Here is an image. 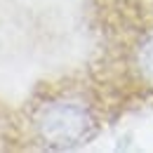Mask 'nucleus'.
Segmentation results:
<instances>
[{
    "mask_svg": "<svg viewBox=\"0 0 153 153\" xmlns=\"http://www.w3.org/2000/svg\"><path fill=\"white\" fill-rule=\"evenodd\" d=\"M40 139L54 149L82 144L92 132V118L78 104H50L38 118Z\"/></svg>",
    "mask_w": 153,
    "mask_h": 153,
    "instance_id": "1",
    "label": "nucleus"
},
{
    "mask_svg": "<svg viewBox=\"0 0 153 153\" xmlns=\"http://www.w3.org/2000/svg\"><path fill=\"white\" fill-rule=\"evenodd\" d=\"M134 64H137V68H139L141 78H144L146 82H151V85H153V33H149L146 38L139 42Z\"/></svg>",
    "mask_w": 153,
    "mask_h": 153,
    "instance_id": "2",
    "label": "nucleus"
}]
</instances>
